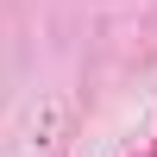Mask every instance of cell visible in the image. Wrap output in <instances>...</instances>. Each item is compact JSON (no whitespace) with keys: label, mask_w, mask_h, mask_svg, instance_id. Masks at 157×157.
<instances>
[{"label":"cell","mask_w":157,"mask_h":157,"mask_svg":"<svg viewBox=\"0 0 157 157\" xmlns=\"http://www.w3.org/2000/svg\"><path fill=\"white\" fill-rule=\"evenodd\" d=\"M151 157H157V151H151Z\"/></svg>","instance_id":"6da1fadb"}]
</instances>
